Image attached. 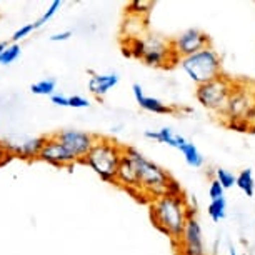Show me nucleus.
Listing matches in <instances>:
<instances>
[{"label":"nucleus","instance_id":"nucleus-1","mask_svg":"<svg viewBox=\"0 0 255 255\" xmlns=\"http://www.w3.org/2000/svg\"><path fill=\"white\" fill-rule=\"evenodd\" d=\"M148 209H150V219L153 225L162 234L170 237L172 244H175L180 239L187 225V220L195 215V209H192L185 195H162L152 200L148 204Z\"/></svg>","mask_w":255,"mask_h":255},{"label":"nucleus","instance_id":"nucleus-2","mask_svg":"<svg viewBox=\"0 0 255 255\" xmlns=\"http://www.w3.org/2000/svg\"><path fill=\"white\" fill-rule=\"evenodd\" d=\"M124 155L133 163L135 168L138 187L143 197H147V202L150 204L152 200L158 199V197L165 195L167 184L170 180V174L163 170L160 165L155 162L148 160V158L137 150L135 147H124Z\"/></svg>","mask_w":255,"mask_h":255},{"label":"nucleus","instance_id":"nucleus-3","mask_svg":"<svg viewBox=\"0 0 255 255\" xmlns=\"http://www.w3.org/2000/svg\"><path fill=\"white\" fill-rule=\"evenodd\" d=\"M124 158V145H120L109 137H97L94 147L84 157L80 163L87 165L100 180L114 184L119 165Z\"/></svg>","mask_w":255,"mask_h":255},{"label":"nucleus","instance_id":"nucleus-4","mask_svg":"<svg viewBox=\"0 0 255 255\" xmlns=\"http://www.w3.org/2000/svg\"><path fill=\"white\" fill-rule=\"evenodd\" d=\"M125 55L140 59L150 67H167L174 62H179V57L174 54L170 42L158 35H142L137 38H127Z\"/></svg>","mask_w":255,"mask_h":255},{"label":"nucleus","instance_id":"nucleus-5","mask_svg":"<svg viewBox=\"0 0 255 255\" xmlns=\"http://www.w3.org/2000/svg\"><path fill=\"white\" fill-rule=\"evenodd\" d=\"M179 65L187 74V77L192 82H195L197 85L207 84L222 74V59L217 54V50H214L210 45L194 55L179 59Z\"/></svg>","mask_w":255,"mask_h":255},{"label":"nucleus","instance_id":"nucleus-6","mask_svg":"<svg viewBox=\"0 0 255 255\" xmlns=\"http://www.w3.org/2000/svg\"><path fill=\"white\" fill-rule=\"evenodd\" d=\"M234 82L220 74L217 79L207 82V84L197 85L195 89V99L202 107L212 112H224L227 105L229 97L234 92Z\"/></svg>","mask_w":255,"mask_h":255},{"label":"nucleus","instance_id":"nucleus-7","mask_svg":"<svg viewBox=\"0 0 255 255\" xmlns=\"http://www.w3.org/2000/svg\"><path fill=\"white\" fill-rule=\"evenodd\" d=\"M72 155L77 158V162H82L84 157L90 152V148L94 147L95 140L99 135L84 130H75V128H64L55 133H52Z\"/></svg>","mask_w":255,"mask_h":255},{"label":"nucleus","instance_id":"nucleus-8","mask_svg":"<svg viewBox=\"0 0 255 255\" xmlns=\"http://www.w3.org/2000/svg\"><path fill=\"white\" fill-rule=\"evenodd\" d=\"M209 35L199 30V28H187L170 42V45L174 49V54L179 59H184V57L194 55L199 50L209 47Z\"/></svg>","mask_w":255,"mask_h":255},{"label":"nucleus","instance_id":"nucleus-9","mask_svg":"<svg viewBox=\"0 0 255 255\" xmlns=\"http://www.w3.org/2000/svg\"><path fill=\"white\" fill-rule=\"evenodd\" d=\"M179 255H207L205 245H204V234L199 220L192 217L187 220V225L182 232L180 239L174 244Z\"/></svg>","mask_w":255,"mask_h":255},{"label":"nucleus","instance_id":"nucleus-10","mask_svg":"<svg viewBox=\"0 0 255 255\" xmlns=\"http://www.w3.org/2000/svg\"><path fill=\"white\" fill-rule=\"evenodd\" d=\"M37 160H42L57 168H72L75 163H79L77 158L54 135L45 137V142L42 145V150L38 153Z\"/></svg>","mask_w":255,"mask_h":255},{"label":"nucleus","instance_id":"nucleus-11","mask_svg":"<svg viewBox=\"0 0 255 255\" xmlns=\"http://www.w3.org/2000/svg\"><path fill=\"white\" fill-rule=\"evenodd\" d=\"M252 107H255V94L252 90H249L247 87H234V92L229 97L222 115L227 119V122L229 120H244Z\"/></svg>","mask_w":255,"mask_h":255},{"label":"nucleus","instance_id":"nucleus-12","mask_svg":"<svg viewBox=\"0 0 255 255\" xmlns=\"http://www.w3.org/2000/svg\"><path fill=\"white\" fill-rule=\"evenodd\" d=\"M114 184L122 187L124 190L128 192V194H132L137 200L145 202V199H143V195L140 192V187H138V180H137V174H135V168H133V163L125 155H124L122 162H120V165H119V170H117V175H115Z\"/></svg>","mask_w":255,"mask_h":255},{"label":"nucleus","instance_id":"nucleus-13","mask_svg":"<svg viewBox=\"0 0 255 255\" xmlns=\"http://www.w3.org/2000/svg\"><path fill=\"white\" fill-rule=\"evenodd\" d=\"M7 148L10 150L13 158H22V160H35L42 150V145L45 142V137H25L17 142L3 140Z\"/></svg>","mask_w":255,"mask_h":255},{"label":"nucleus","instance_id":"nucleus-14","mask_svg":"<svg viewBox=\"0 0 255 255\" xmlns=\"http://www.w3.org/2000/svg\"><path fill=\"white\" fill-rule=\"evenodd\" d=\"M89 92L99 100L105 97L114 87H117L120 80L119 74H115V72H112V74H95L94 70H89Z\"/></svg>","mask_w":255,"mask_h":255},{"label":"nucleus","instance_id":"nucleus-15","mask_svg":"<svg viewBox=\"0 0 255 255\" xmlns=\"http://www.w3.org/2000/svg\"><path fill=\"white\" fill-rule=\"evenodd\" d=\"M132 92H133V97L137 100V104L140 105V109L147 110V112L158 114V115H165V114L174 112V107L163 104L162 100H158L155 97H147V95L143 94V89L138 84L132 85Z\"/></svg>","mask_w":255,"mask_h":255},{"label":"nucleus","instance_id":"nucleus-16","mask_svg":"<svg viewBox=\"0 0 255 255\" xmlns=\"http://www.w3.org/2000/svg\"><path fill=\"white\" fill-rule=\"evenodd\" d=\"M143 135L147 138H150V140H155L158 143H165L168 147H174L177 150H180V147L187 142L185 137L175 133L170 127H162L160 130H145Z\"/></svg>","mask_w":255,"mask_h":255},{"label":"nucleus","instance_id":"nucleus-17","mask_svg":"<svg viewBox=\"0 0 255 255\" xmlns=\"http://www.w3.org/2000/svg\"><path fill=\"white\" fill-rule=\"evenodd\" d=\"M180 152H182V155H184L185 162L189 163L190 167L199 168L204 165V155H202L199 152V148H197L192 142L187 140L184 145L180 147Z\"/></svg>","mask_w":255,"mask_h":255},{"label":"nucleus","instance_id":"nucleus-18","mask_svg":"<svg viewBox=\"0 0 255 255\" xmlns=\"http://www.w3.org/2000/svg\"><path fill=\"white\" fill-rule=\"evenodd\" d=\"M235 185H237L247 197H252L255 192V180H254L252 168H245V170L240 172L237 175V179H235Z\"/></svg>","mask_w":255,"mask_h":255},{"label":"nucleus","instance_id":"nucleus-19","mask_svg":"<svg viewBox=\"0 0 255 255\" xmlns=\"http://www.w3.org/2000/svg\"><path fill=\"white\" fill-rule=\"evenodd\" d=\"M57 90L55 79H42L30 85V92L33 95H42V97H52Z\"/></svg>","mask_w":255,"mask_h":255},{"label":"nucleus","instance_id":"nucleus-20","mask_svg":"<svg viewBox=\"0 0 255 255\" xmlns=\"http://www.w3.org/2000/svg\"><path fill=\"white\" fill-rule=\"evenodd\" d=\"M207 212H209L210 219L214 222H220L222 219H225V215H227V200H225V197L219 200H212Z\"/></svg>","mask_w":255,"mask_h":255},{"label":"nucleus","instance_id":"nucleus-21","mask_svg":"<svg viewBox=\"0 0 255 255\" xmlns=\"http://www.w3.org/2000/svg\"><path fill=\"white\" fill-rule=\"evenodd\" d=\"M20 55H22L20 44H12L10 42V44H7L5 49L2 50V54H0V65H10Z\"/></svg>","mask_w":255,"mask_h":255},{"label":"nucleus","instance_id":"nucleus-22","mask_svg":"<svg viewBox=\"0 0 255 255\" xmlns=\"http://www.w3.org/2000/svg\"><path fill=\"white\" fill-rule=\"evenodd\" d=\"M62 5H64V3H62L60 0H55V2H52L50 5H49V8H47V10L44 12V15H42L40 18H38L37 22H33V23H32V25H33V30H37V28L44 27L45 23L49 22L50 18L55 15L57 12L60 10V8H62Z\"/></svg>","mask_w":255,"mask_h":255},{"label":"nucleus","instance_id":"nucleus-23","mask_svg":"<svg viewBox=\"0 0 255 255\" xmlns=\"http://www.w3.org/2000/svg\"><path fill=\"white\" fill-rule=\"evenodd\" d=\"M235 179H237V175H234L230 170H225V168H217V170H215V180L222 185L224 190L232 189L235 185Z\"/></svg>","mask_w":255,"mask_h":255},{"label":"nucleus","instance_id":"nucleus-24","mask_svg":"<svg viewBox=\"0 0 255 255\" xmlns=\"http://www.w3.org/2000/svg\"><path fill=\"white\" fill-rule=\"evenodd\" d=\"M153 7V3L152 2H140V0H133V2L128 5L127 8V12L128 13H132V15H137V17H140L143 15V13H148L150 12V8Z\"/></svg>","mask_w":255,"mask_h":255},{"label":"nucleus","instance_id":"nucleus-25","mask_svg":"<svg viewBox=\"0 0 255 255\" xmlns=\"http://www.w3.org/2000/svg\"><path fill=\"white\" fill-rule=\"evenodd\" d=\"M32 32H33V25H32V23H25V25H22L20 28H17V30L13 32L12 44H18V42H22L23 38H27Z\"/></svg>","mask_w":255,"mask_h":255},{"label":"nucleus","instance_id":"nucleus-26","mask_svg":"<svg viewBox=\"0 0 255 255\" xmlns=\"http://www.w3.org/2000/svg\"><path fill=\"white\" fill-rule=\"evenodd\" d=\"M69 107H72V109H89L90 102H89V99L82 97V95H69Z\"/></svg>","mask_w":255,"mask_h":255},{"label":"nucleus","instance_id":"nucleus-27","mask_svg":"<svg viewBox=\"0 0 255 255\" xmlns=\"http://www.w3.org/2000/svg\"><path fill=\"white\" fill-rule=\"evenodd\" d=\"M224 192H225V190L222 189V185H220L215 179L210 182V185H209V197H210V202H212V200L222 199V197H224Z\"/></svg>","mask_w":255,"mask_h":255},{"label":"nucleus","instance_id":"nucleus-28","mask_svg":"<svg viewBox=\"0 0 255 255\" xmlns=\"http://www.w3.org/2000/svg\"><path fill=\"white\" fill-rule=\"evenodd\" d=\"M13 160V155L10 153V150L7 148L5 142L0 140V168L5 167L7 163H10Z\"/></svg>","mask_w":255,"mask_h":255},{"label":"nucleus","instance_id":"nucleus-29","mask_svg":"<svg viewBox=\"0 0 255 255\" xmlns=\"http://www.w3.org/2000/svg\"><path fill=\"white\" fill-rule=\"evenodd\" d=\"M227 127L232 128V130H235V132H249V130H252V127H250V125L245 122V120H229Z\"/></svg>","mask_w":255,"mask_h":255},{"label":"nucleus","instance_id":"nucleus-30","mask_svg":"<svg viewBox=\"0 0 255 255\" xmlns=\"http://www.w3.org/2000/svg\"><path fill=\"white\" fill-rule=\"evenodd\" d=\"M70 37H74V32L72 30H64V32H57V33H52L49 37L50 42H67Z\"/></svg>","mask_w":255,"mask_h":255},{"label":"nucleus","instance_id":"nucleus-31","mask_svg":"<svg viewBox=\"0 0 255 255\" xmlns=\"http://www.w3.org/2000/svg\"><path fill=\"white\" fill-rule=\"evenodd\" d=\"M52 104L57 105V107H69V95H64V94H54L50 97Z\"/></svg>","mask_w":255,"mask_h":255},{"label":"nucleus","instance_id":"nucleus-32","mask_svg":"<svg viewBox=\"0 0 255 255\" xmlns=\"http://www.w3.org/2000/svg\"><path fill=\"white\" fill-rule=\"evenodd\" d=\"M229 254H230V255H245V254H239L234 247H230V249H229Z\"/></svg>","mask_w":255,"mask_h":255},{"label":"nucleus","instance_id":"nucleus-33","mask_svg":"<svg viewBox=\"0 0 255 255\" xmlns=\"http://www.w3.org/2000/svg\"><path fill=\"white\" fill-rule=\"evenodd\" d=\"M7 47V42H0V54H2V50Z\"/></svg>","mask_w":255,"mask_h":255}]
</instances>
